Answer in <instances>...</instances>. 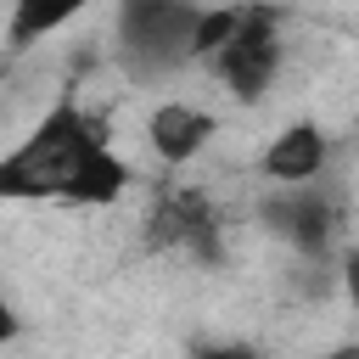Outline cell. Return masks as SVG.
I'll return each mask as SVG.
<instances>
[{
    "mask_svg": "<svg viewBox=\"0 0 359 359\" xmlns=\"http://www.w3.org/2000/svg\"><path fill=\"white\" fill-rule=\"evenodd\" d=\"M208 62H213L219 84H224L236 101H247V107L264 101L269 84H275V73H280V11H269V6H241L236 34H230Z\"/></svg>",
    "mask_w": 359,
    "mask_h": 359,
    "instance_id": "obj_3",
    "label": "cell"
},
{
    "mask_svg": "<svg viewBox=\"0 0 359 359\" xmlns=\"http://www.w3.org/2000/svg\"><path fill=\"white\" fill-rule=\"evenodd\" d=\"M269 219H275V230H286L303 252H320V247H325V236H331V202H325V196H314V191H297V196L275 202V208H269Z\"/></svg>",
    "mask_w": 359,
    "mask_h": 359,
    "instance_id": "obj_6",
    "label": "cell"
},
{
    "mask_svg": "<svg viewBox=\"0 0 359 359\" xmlns=\"http://www.w3.org/2000/svg\"><path fill=\"white\" fill-rule=\"evenodd\" d=\"M325 163H331V135H325L320 123H286V129L264 146V157H258V168H264L269 180H286V185L320 180Z\"/></svg>",
    "mask_w": 359,
    "mask_h": 359,
    "instance_id": "obj_5",
    "label": "cell"
},
{
    "mask_svg": "<svg viewBox=\"0 0 359 359\" xmlns=\"http://www.w3.org/2000/svg\"><path fill=\"white\" fill-rule=\"evenodd\" d=\"M129 191V163L112 151L107 123L62 95L11 151H0V202H79L107 208Z\"/></svg>",
    "mask_w": 359,
    "mask_h": 359,
    "instance_id": "obj_1",
    "label": "cell"
},
{
    "mask_svg": "<svg viewBox=\"0 0 359 359\" xmlns=\"http://www.w3.org/2000/svg\"><path fill=\"white\" fill-rule=\"evenodd\" d=\"M191 28H196V6L180 0H135L118 11V45L123 62L140 79H163L180 62H191Z\"/></svg>",
    "mask_w": 359,
    "mask_h": 359,
    "instance_id": "obj_2",
    "label": "cell"
},
{
    "mask_svg": "<svg viewBox=\"0 0 359 359\" xmlns=\"http://www.w3.org/2000/svg\"><path fill=\"white\" fill-rule=\"evenodd\" d=\"M325 359H359V348H337V353H325Z\"/></svg>",
    "mask_w": 359,
    "mask_h": 359,
    "instance_id": "obj_12",
    "label": "cell"
},
{
    "mask_svg": "<svg viewBox=\"0 0 359 359\" xmlns=\"http://www.w3.org/2000/svg\"><path fill=\"white\" fill-rule=\"evenodd\" d=\"M151 241H213V213L202 208V196H168L157 213H151Z\"/></svg>",
    "mask_w": 359,
    "mask_h": 359,
    "instance_id": "obj_8",
    "label": "cell"
},
{
    "mask_svg": "<svg viewBox=\"0 0 359 359\" xmlns=\"http://www.w3.org/2000/svg\"><path fill=\"white\" fill-rule=\"evenodd\" d=\"M236 17H241V6H213V11H202L196 6V28H191V62H208L230 34H236Z\"/></svg>",
    "mask_w": 359,
    "mask_h": 359,
    "instance_id": "obj_9",
    "label": "cell"
},
{
    "mask_svg": "<svg viewBox=\"0 0 359 359\" xmlns=\"http://www.w3.org/2000/svg\"><path fill=\"white\" fill-rule=\"evenodd\" d=\"M213 129H219L213 112H202V107H191V101H163V107H151V118H146V140H151V151H157L168 168L196 163V157L208 151Z\"/></svg>",
    "mask_w": 359,
    "mask_h": 359,
    "instance_id": "obj_4",
    "label": "cell"
},
{
    "mask_svg": "<svg viewBox=\"0 0 359 359\" xmlns=\"http://www.w3.org/2000/svg\"><path fill=\"white\" fill-rule=\"evenodd\" d=\"M191 359H258V353L241 348V342H213V348H202V353H191Z\"/></svg>",
    "mask_w": 359,
    "mask_h": 359,
    "instance_id": "obj_11",
    "label": "cell"
},
{
    "mask_svg": "<svg viewBox=\"0 0 359 359\" xmlns=\"http://www.w3.org/2000/svg\"><path fill=\"white\" fill-rule=\"evenodd\" d=\"M79 17V0H22V6H11V17H6V45L11 50H22V45H39L45 34H56V28H67Z\"/></svg>",
    "mask_w": 359,
    "mask_h": 359,
    "instance_id": "obj_7",
    "label": "cell"
},
{
    "mask_svg": "<svg viewBox=\"0 0 359 359\" xmlns=\"http://www.w3.org/2000/svg\"><path fill=\"white\" fill-rule=\"evenodd\" d=\"M17 331H22V314H17V303L0 292V348H6V342H17Z\"/></svg>",
    "mask_w": 359,
    "mask_h": 359,
    "instance_id": "obj_10",
    "label": "cell"
}]
</instances>
